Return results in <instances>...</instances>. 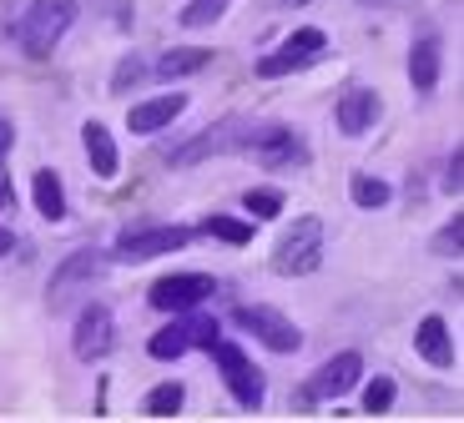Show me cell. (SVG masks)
<instances>
[{"instance_id": "cell-1", "label": "cell", "mask_w": 464, "mask_h": 423, "mask_svg": "<svg viewBox=\"0 0 464 423\" xmlns=\"http://www.w3.org/2000/svg\"><path fill=\"white\" fill-rule=\"evenodd\" d=\"M71 21H76V0H31L21 11V21L11 25L15 51L25 61H46L61 46V35L71 31Z\"/></svg>"}, {"instance_id": "cell-2", "label": "cell", "mask_w": 464, "mask_h": 423, "mask_svg": "<svg viewBox=\"0 0 464 423\" xmlns=\"http://www.w3.org/2000/svg\"><path fill=\"white\" fill-rule=\"evenodd\" d=\"M208 353H212V363H218L222 383H227L232 403H237V409H247V413L263 409V403H267V378H263V368H257L237 343H227V338H218Z\"/></svg>"}, {"instance_id": "cell-3", "label": "cell", "mask_w": 464, "mask_h": 423, "mask_svg": "<svg viewBox=\"0 0 464 423\" xmlns=\"http://www.w3.org/2000/svg\"><path fill=\"white\" fill-rule=\"evenodd\" d=\"M324 267V222L298 217L273 247V273L278 277H308Z\"/></svg>"}, {"instance_id": "cell-4", "label": "cell", "mask_w": 464, "mask_h": 423, "mask_svg": "<svg viewBox=\"0 0 464 423\" xmlns=\"http://www.w3.org/2000/svg\"><path fill=\"white\" fill-rule=\"evenodd\" d=\"M222 338L218 318H192V312H172V322H167L162 332H151L147 338V353L157 358V363H177V358L187 353V348H212Z\"/></svg>"}, {"instance_id": "cell-5", "label": "cell", "mask_w": 464, "mask_h": 423, "mask_svg": "<svg viewBox=\"0 0 464 423\" xmlns=\"http://www.w3.org/2000/svg\"><path fill=\"white\" fill-rule=\"evenodd\" d=\"M328 51V35L318 31V25H298L293 35H283L278 51H267V56H257V76L263 81H278V76H293V71L314 66L318 56Z\"/></svg>"}, {"instance_id": "cell-6", "label": "cell", "mask_w": 464, "mask_h": 423, "mask_svg": "<svg viewBox=\"0 0 464 423\" xmlns=\"http://www.w3.org/2000/svg\"><path fill=\"white\" fill-rule=\"evenodd\" d=\"M192 242V227H127L116 237V247L106 252V263H151V257H167V252H182Z\"/></svg>"}, {"instance_id": "cell-7", "label": "cell", "mask_w": 464, "mask_h": 423, "mask_svg": "<svg viewBox=\"0 0 464 423\" xmlns=\"http://www.w3.org/2000/svg\"><path fill=\"white\" fill-rule=\"evenodd\" d=\"M243 147L253 151V161L267 167V172L308 167V141H303L293 126H257V131H243Z\"/></svg>"}, {"instance_id": "cell-8", "label": "cell", "mask_w": 464, "mask_h": 423, "mask_svg": "<svg viewBox=\"0 0 464 423\" xmlns=\"http://www.w3.org/2000/svg\"><path fill=\"white\" fill-rule=\"evenodd\" d=\"M232 322H237L243 332H253V338L267 348V353H298V348H303L298 322L283 318L278 308H263V303H243V308L232 312Z\"/></svg>"}, {"instance_id": "cell-9", "label": "cell", "mask_w": 464, "mask_h": 423, "mask_svg": "<svg viewBox=\"0 0 464 423\" xmlns=\"http://www.w3.org/2000/svg\"><path fill=\"white\" fill-rule=\"evenodd\" d=\"M359 373H363V353H334L328 363H318L314 368V378L298 389V403L303 409H314V403H334V399H343L353 383H359Z\"/></svg>"}, {"instance_id": "cell-10", "label": "cell", "mask_w": 464, "mask_h": 423, "mask_svg": "<svg viewBox=\"0 0 464 423\" xmlns=\"http://www.w3.org/2000/svg\"><path fill=\"white\" fill-rule=\"evenodd\" d=\"M243 147V121L237 116H222V121H212V126H202L192 141H182V147H172V167L177 172H187V167H198V161H208V157H222V151H237Z\"/></svg>"}, {"instance_id": "cell-11", "label": "cell", "mask_w": 464, "mask_h": 423, "mask_svg": "<svg viewBox=\"0 0 464 423\" xmlns=\"http://www.w3.org/2000/svg\"><path fill=\"white\" fill-rule=\"evenodd\" d=\"M212 293H218V283H212L208 273H172V277H162V283H151L147 298L157 312H198Z\"/></svg>"}, {"instance_id": "cell-12", "label": "cell", "mask_w": 464, "mask_h": 423, "mask_svg": "<svg viewBox=\"0 0 464 423\" xmlns=\"http://www.w3.org/2000/svg\"><path fill=\"white\" fill-rule=\"evenodd\" d=\"M102 273H106V252L82 247V252H71V257H61V267L51 273V287H46L51 312H61L71 303V293H76V287H92Z\"/></svg>"}, {"instance_id": "cell-13", "label": "cell", "mask_w": 464, "mask_h": 423, "mask_svg": "<svg viewBox=\"0 0 464 423\" xmlns=\"http://www.w3.org/2000/svg\"><path fill=\"white\" fill-rule=\"evenodd\" d=\"M116 343V322H111V308L106 303H86L76 312V332H71V353L82 363H102Z\"/></svg>"}, {"instance_id": "cell-14", "label": "cell", "mask_w": 464, "mask_h": 423, "mask_svg": "<svg viewBox=\"0 0 464 423\" xmlns=\"http://www.w3.org/2000/svg\"><path fill=\"white\" fill-rule=\"evenodd\" d=\"M383 116V101L379 91H369V86H348L343 96H338L334 106V121L343 137H363V131H373V121Z\"/></svg>"}, {"instance_id": "cell-15", "label": "cell", "mask_w": 464, "mask_h": 423, "mask_svg": "<svg viewBox=\"0 0 464 423\" xmlns=\"http://www.w3.org/2000/svg\"><path fill=\"white\" fill-rule=\"evenodd\" d=\"M182 111H187V96H182V91H167V96H151V101L131 106V111H127V126L137 131V137H151V131L172 126Z\"/></svg>"}, {"instance_id": "cell-16", "label": "cell", "mask_w": 464, "mask_h": 423, "mask_svg": "<svg viewBox=\"0 0 464 423\" xmlns=\"http://www.w3.org/2000/svg\"><path fill=\"white\" fill-rule=\"evenodd\" d=\"M440 71H444V46L440 35H419L414 46H409V81H414V91L430 96L440 86Z\"/></svg>"}, {"instance_id": "cell-17", "label": "cell", "mask_w": 464, "mask_h": 423, "mask_svg": "<svg viewBox=\"0 0 464 423\" xmlns=\"http://www.w3.org/2000/svg\"><path fill=\"white\" fill-rule=\"evenodd\" d=\"M414 348L424 363L434 368H454V338H450V322L440 318V312H430V318H419L414 328Z\"/></svg>"}, {"instance_id": "cell-18", "label": "cell", "mask_w": 464, "mask_h": 423, "mask_svg": "<svg viewBox=\"0 0 464 423\" xmlns=\"http://www.w3.org/2000/svg\"><path fill=\"white\" fill-rule=\"evenodd\" d=\"M82 147H86V161H92V172L102 177V182H111V177H116V167H121L111 131H106L102 121H86V126H82Z\"/></svg>"}, {"instance_id": "cell-19", "label": "cell", "mask_w": 464, "mask_h": 423, "mask_svg": "<svg viewBox=\"0 0 464 423\" xmlns=\"http://www.w3.org/2000/svg\"><path fill=\"white\" fill-rule=\"evenodd\" d=\"M31 197H35V212L46 222H66V187H61V172H51V167H41L31 182Z\"/></svg>"}, {"instance_id": "cell-20", "label": "cell", "mask_w": 464, "mask_h": 423, "mask_svg": "<svg viewBox=\"0 0 464 423\" xmlns=\"http://www.w3.org/2000/svg\"><path fill=\"white\" fill-rule=\"evenodd\" d=\"M208 66H212L208 46H177V51H167L151 71H157L162 81H182V76H198V71H208Z\"/></svg>"}, {"instance_id": "cell-21", "label": "cell", "mask_w": 464, "mask_h": 423, "mask_svg": "<svg viewBox=\"0 0 464 423\" xmlns=\"http://www.w3.org/2000/svg\"><path fill=\"white\" fill-rule=\"evenodd\" d=\"M182 403H187V389L177 383V378H167V383H157V389L141 399V413H147V418H177Z\"/></svg>"}, {"instance_id": "cell-22", "label": "cell", "mask_w": 464, "mask_h": 423, "mask_svg": "<svg viewBox=\"0 0 464 423\" xmlns=\"http://www.w3.org/2000/svg\"><path fill=\"white\" fill-rule=\"evenodd\" d=\"M348 197H353V207H363V212H379V207H389V197H394V187L383 182V177H369V172H359L353 182H348Z\"/></svg>"}, {"instance_id": "cell-23", "label": "cell", "mask_w": 464, "mask_h": 423, "mask_svg": "<svg viewBox=\"0 0 464 423\" xmlns=\"http://www.w3.org/2000/svg\"><path fill=\"white\" fill-rule=\"evenodd\" d=\"M202 232L218 242H227V247H243V242H253V222H237V217H218L212 212L208 222H202Z\"/></svg>"}, {"instance_id": "cell-24", "label": "cell", "mask_w": 464, "mask_h": 423, "mask_svg": "<svg viewBox=\"0 0 464 423\" xmlns=\"http://www.w3.org/2000/svg\"><path fill=\"white\" fill-rule=\"evenodd\" d=\"M243 207L253 212L257 222H273V217H283V192L278 187H247Z\"/></svg>"}, {"instance_id": "cell-25", "label": "cell", "mask_w": 464, "mask_h": 423, "mask_svg": "<svg viewBox=\"0 0 464 423\" xmlns=\"http://www.w3.org/2000/svg\"><path fill=\"white\" fill-rule=\"evenodd\" d=\"M394 399H399V389H394V378H369L363 383V413H389L394 409Z\"/></svg>"}, {"instance_id": "cell-26", "label": "cell", "mask_w": 464, "mask_h": 423, "mask_svg": "<svg viewBox=\"0 0 464 423\" xmlns=\"http://www.w3.org/2000/svg\"><path fill=\"white\" fill-rule=\"evenodd\" d=\"M222 11H227V0H187L182 25H187V31H202V25L222 21Z\"/></svg>"}, {"instance_id": "cell-27", "label": "cell", "mask_w": 464, "mask_h": 423, "mask_svg": "<svg viewBox=\"0 0 464 423\" xmlns=\"http://www.w3.org/2000/svg\"><path fill=\"white\" fill-rule=\"evenodd\" d=\"M141 76H147V61L131 51V56H121V66L111 71V91H116V96L131 91V86H141Z\"/></svg>"}, {"instance_id": "cell-28", "label": "cell", "mask_w": 464, "mask_h": 423, "mask_svg": "<svg viewBox=\"0 0 464 423\" xmlns=\"http://www.w3.org/2000/svg\"><path fill=\"white\" fill-rule=\"evenodd\" d=\"M434 252H440V257H459V252H464V217H459V212L434 232Z\"/></svg>"}, {"instance_id": "cell-29", "label": "cell", "mask_w": 464, "mask_h": 423, "mask_svg": "<svg viewBox=\"0 0 464 423\" xmlns=\"http://www.w3.org/2000/svg\"><path fill=\"white\" fill-rule=\"evenodd\" d=\"M459 187H464V151L454 147V157H450V172H444V192H450V197H459Z\"/></svg>"}, {"instance_id": "cell-30", "label": "cell", "mask_w": 464, "mask_h": 423, "mask_svg": "<svg viewBox=\"0 0 464 423\" xmlns=\"http://www.w3.org/2000/svg\"><path fill=\"white\" fill-rule=\"evenodd\" d=\"M11 147H15V126L5 121V116H0V157H5V151H11Z\"/></svg>"}, {"instance_id": "cell-31", "label": "cell", "mask_w": 464, "mask_h": 423, "mask_svg": "<svg viewBox=\"0 0 464 423\" xmlns=\"http://www.w3.org/2000/svg\"><path fill=\"white\" fill-rule=\"evenodd\" d=\"M11 202H15V192H11V177L0 172V212H5V207H11Z\"/></svg>"}, {"instance_id": "cell-32", "label": "cell", "mask_w": 464, "mask_h": 423, "mask_svg": "<svg viewBox=\"0 0 464 423\" xmlns=\"http://www.w3.org/2000/svg\"><path fill=\"white\" fill-rule=\"evenodd\" d=\"M11 247H15V237L5 227H0V257H11Z\"/></svg>"}, {"instance_id": "cell-33", "label": "cell", "mask_w": 464, "mask_h": 423, "mask_svg": "<svg viewBox=\"0 0 464 423\" xmlns=\"http://www.w3.org/2000/svg\"><path fill=\"white\" fill-rule=\"evenodd\" d=\"M283 5H308V0H283Z\"/></svg>"}]
</instances>
